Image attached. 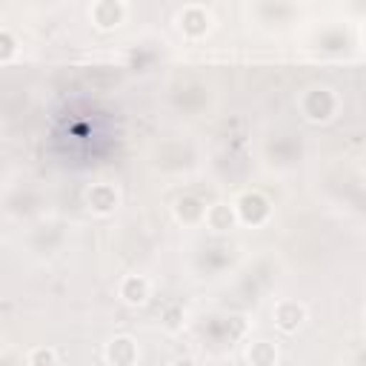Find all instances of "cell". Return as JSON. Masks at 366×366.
Masks as SVG:
<instances>
[{"instance_id": "7a4b0ae2", "label": "cell", "mask_w": 366, "mask_h": 366, "mask_svg": "<svg viewBox=\"0 0 366 366\" xmlns=\"http://www.w3.org/2000/svg\"><path fill=\"white\" fill-rule=\"evenodd\" d=\"M126 15V6L123 4H112V0H103V4H95L92 6V21L98 29H112L123 21Z\"/></svg>"}, {"instance_id": "8992f818", "label": "cell", "mask_w": 366, "mask_h": 366, "mask_svg": "<svg viewBox=\"0 0 366 366\" xmlns=\"http://www.w3.org/2000/svg\"><path fill=\"white\" fill-rule=\"evenodd\" d=\"M180 26H183V32H187V35H204V32L209 29V15H206V9H201V6H187V9H183V15H180Z\"/></svg>"}, {"instance_id": "6da1fadb", "label": "cell", "mask_w": 366, "mask_h": 366, "mask_svg": "<svg viewBox=\"0 0 366 366\" xmlns=\"http://www.w3.org/2000/svg\"><path fill=\"white\" fill-rule=\"evenodd\" d=\"M303 318H306V309H303L300 303H295V300H281V303L275 306V323H278L283 332H295V329L303 323Z\"/></svg>"}, {"instance_id": "5b68a950", "label": "cell", "mask_w": 366, "mask_h": 366, "mask_svg": "<svg viewBox=\"0 0 366 366\" xmlns=\"http://www.w3.org/2000/svg\"><path fill=\"white\" fill-rule=\"evenodd\" d=\"M238 209H241V218L246 224H261L266 215H269V204L261 198V195H244L238 201Z\"/></svg>"}, {"instance_id": "7c38bea8", "label": "cell", "mask_w": 366, "mask_h": 366, "mask_svg": "<svg viewBox=\"0 0 366 366\" xmlns=\"http://www.w3.org/2000/svg\"><path fill=\"white\" fill-rule=\"evenodd\" d=\"M15 38H12V32L9 29H4V32H0V61H12V55H15Z\"/></svg>"}, {"instance_id": "277c9868", "label": "cell", "mask_w": 366, "mask_h": 366, "mask_svg": "<svg viewBox=\"0 0 366 366\" xmlns=\"http://www.w3.org/2000/svg\"><path fill=\"white\" fill-rule=\"evenodd\" d=\"M120 298L132 306H140L149 300V281L140 278V275H129L123 283H120Z\"/></svg>"}, {"instance_id": "9c48e42d", "label": "cell", "mask_w": 366, "mask_h": 366, "mask_svg": "<svg viewBox=\"0 0 366 366\" xmlns=\"http://www.w3.org/2000/svg\"><path fill=\"white\" fill-rule=\"evenodd\" d=\"M249 360H252L255 366H272V363L278 360V349H275L269 340H255V343L249 346Z\"/></svg>"}, {"instance_id": "8fae6325", "label": "cell", "mask_w": 366, "mask_h": 366, "mask_svg": "<svg viewBox=\"0 0 366 366\" xmlns=\"http://www.w3.org/2000/svg\"><path fill=\"white\" fill-rule=\"evenodd\" d=\"M204 215H206V212H204V206H201L198 201H189V198H187V201H180V204H177V218L189 221V224L198 221V218H204Z\"/></svg>"}, {"instance_id": "30bf717a", "label": "cell", "mask_w": 366, "mask_h": 366, "mask_svg": "<svg viewBox=\"0 0 366 366\" xmlns=\"http://www.w3.org/2000/svg\"><path fill=\"white\" fill-rule=\"evenodd\" d=\"M29 366H58V352L49 346H35L29 352Z\"/></svg>"}, {"instance_id": "ba28073f", "label": "cell", "mask_w": 366, "mask_h": 366, "mask_svg": "<svg viewBox=\"0 0 366 366\" xmlns=\"http://www.w3.org/2000/svg\"><path fill=\"white\" fill-rule=\"evenodd\" d=\"M206 224H209L212 229L224 232V229H229V226L235 224V212H232L226 204H215V206L206 209Z\"/></svg>"}, {"instance_id": "3957f363", "label": "cell", "mask_w": 366, "mask_h": 366, "mask_svg": "<svg viewBox=\"0 0 366 366\" xmlns=\"http://www.w3.org/2000/svg\"><path fill=\"white\" fill-rule=\"evenodd\" d=\"M106 357L115 363V366H132L135 357H137V346L132 338H115L109 346H106Z\"/></svg>"}, {"instance_id": "4fadbf2b", "label": "cell", "mask_w": 366, "mask_h": 366, "mask_svg": "<svg viewBox=\"0 0 366 366\" xmlns=\"http://www.w3.org/2000/svg\"><path fill=\"white\" fill-rule=\"evenodd\" d=\"M172 366H198V363H195L192 357H174V360H172Z\"/></svg>"}, {"instance_id": "52a82bcc", "label": "cell", "mask_w": 366, "mask_h": 366, "mask_svg": "<svg viewBox=\"0 0 366 366\" xmlns=\"http://www.w3.org/2000/svg\"><path fill=\"white\" fill-rule=\"evenodd\" d=\"M89 204L98 212H109L117 204V195H115V189L109 187V183H98V187H92V192H89Z\"/></svg>"}]
</instances>
